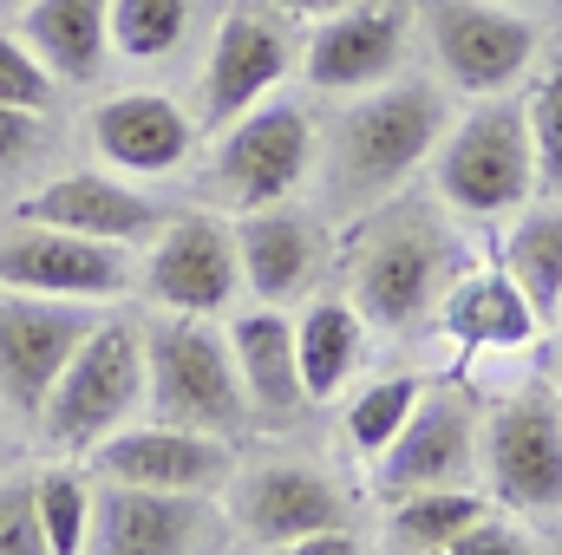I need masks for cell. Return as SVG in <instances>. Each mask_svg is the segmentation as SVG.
<instances>
[{
	"mask_svg": "<svg viewBox=\"0 0 562 555\" xmlns=\"http://www.w3.org/2000/svg\"><path fill=\"white\" fill-rule=\"evenodd\" d=\"M458 118V92L438 72H400L360 99H340L334 125L321 132V190L334 223H360L367 209L406 196V183L431 170V150Z\"/></svg>",
	"mask_w": 562,
	"mask_h": 555,
	"instance_id": "6da1fadb",
	"label": "cell"
},
{
	"mask_svg": "<svg viewBox=\"0 0 562 555\" xmlns=\"http://www.w3.org/2000/svg\"><path fill=\"white\" fill-rule=\"evenodd\" d=\"M451 223L458 216L438 196H393L353 223V242L340 249V275H347V301L367 314L373 333L438 327L451 281L477 262Z\"/></svg>",
	"mask_w": 562,
	"mask_h": 555,
	"instance_id": "7a4b0ae2",
	"label": "cell"
},
{
	"mask_svg": "<svg viewBox=\"0 0 562 555\" xmlns=\"http://www.w3.org/2000/svg\"><path fill=\"white\" fill-rule=\"evenodd\" d=\"M431 196L458 223H510L537 196V144L524 92L464 99L445 144L431 150Z\"/></svg>",
	"mask_w": 562,
	"mask_h": 555,
	"instance_id": "3957f363",
	"label": "cell"
},
{
	"mask_svg": "<svg viewBox=\"0 0 562 555\" xmlns=\"http://www.w3.org/2000/svg\"><path fill=\"white\" fill-rule=\"evenodd\" d=\"M144 373H150V406L144 412L183 431L210 438H249L256 412L229 353V327L210 314H157L144 327Z\"/></svg>",
	"mask_w": 562,
	"mask_h": 555,
	"instance_id": "277c9868",
	"label": "cell"
},
{
	"mask_svg": "<svg viewBox=\"0 0 562 555\" xmlns=\"http://www.w3.org/2000/svg\"><path fill=\"white\" fill-rule=\"evenodd\" d=\"M150 406V373H144V327L132 320H99L86 333V347L66 360V373L53 380L46 406L33 418V431L66 451V457H92L112 431L138 424Z\"/></svg>",
	"mask_w": 562,
	"mask_h": 555,
	"instance_id": "5b68a950",
	"label": "cell"
},
{
	"mask_svg": "<svg viewBox=\"0 0 562 555\" xmlns=\"http://www.w3.org/2000/svg\"><path fill=\"white\" fill-rule=\"evenodd\" d=\"M413 13H419V46L431 72L458 99L524 92L550 53L543 26L510 0H413Z\"/></svg>",
	"mask_w": 562,
	"mask_h": 555,
	"instance_id": "8992f818",
	"label": "cell"
},
{
	"mask_svg": "<svg viewBox=\"0 0 562 555\" xmlns=\"http://www.w3.org/2000/svg\"><path fill=\"white\" fill-rule=\"evenodd\" d=\"M484 490L524 523L562 517V393L550 380H517L484 406Z\"/></svg>",
	"mask_w": 562,
	"mask_h": 555,
	"instance_id": "52a82bcc",
	"label": "cell"
},
{
	"mask_svg": "<svg viewBox=\"0 0 562 555\" xmlns=\"http://www.w3.org/2000/svg\"><path fill=\"white\" fill-rule=\"evenodd\" d=\"M314 163H321L314 118L294 99H269L249 118L216 132V150L203 163V196L216 209H229V216H249V209L288 203L314 177Z\"/></svg>",
	"mask_w": 562,
	"mask_h": 555,
	"instance_id": "ba28073f",
	"label": "cell"
},
{
	"mask_svg": "<svg viewBox=\"0 0 562 555\" xmlns=\"http://www.w3.org/2000/svg\"><path fill=\"white\" fill-rule=\"evenodd\" d=\"M223 510H229V530H243L262 550H288L314 530H347V517H353L347 484L327 464L294 457V451L236 464V477L223 484Z\"/></svg>",
	"mask_w": 562,
	"mask_h": 555,
	"instance_id": "9c48e42d",
	"label": "cell"
},
{
	"mask_svg": "<svg viewBox=\"0 0 562 555\" xmlns=\"http://www.w3.org/2000/svg\"><path fill=\"white\" fill-rule=\"evenodd\" d=\"M294 72V33L288 13H276L269 0H243L216 20L210 53L196 66V125L223 132L236 118H249L256 105L276 99V86Z\"/></svg>",
	"mask_w": 562,
	"mask_h": 555,
	"instance_id": "30bf717a",
	"label": "cell"
},
{
	"mask_svg": "<svg viewBox=\"0 0 562 555\" xmlns=\"http://www.w3.org/2000/svg\"><path fill=\"white\" fill-rule=\"evenodd\" d=\"M413 46H419L413 0H353L327 20H314V33L301 46V79L321 99H360V92L400 79Z\"/></svg>",
	"mask_w": 562,
	"mask_h": 555,
	"instance_id": "8fae6325",
	"label": "cell"
},
{
	"mask_svg": "<svg viewBox=\"0 0 562 555\" xmlns=\"http://www.w3.org/2000/svg\"><path fill=\"white\" fill-rule=\"evenodd\" d=\"M138 287L164 314H210L223 320L249 287H243V249H236V223H223L216 209H177L150 242H144Z\"/></svg>",
	"mask_w": 562,
	"mask_h": 555,
	"instance_id": "7c38bea8",
	"label": "cell"
},
{
	"mask_svg": "<svg viewBox=\"0 0 562 555\" xmlns=\"http://www.w3.org/2000/svg\"><path fill=\"white\" fill-rule=\"evenodd\" d=\"M477 477H484V406L471 399V386H425L419 412L373 464V490L393 503L413 490H464Z\"/></svg>",
	"mask_w": 562,
	"mask_h": 555,
	"instance_id": "4fadbf2b",
	"label": "cell"
},
{
	"mask_svg": "<svg viewBox=\"0 0 562 555\" xmlns=\"http://www.w3.org/2000/svg\"><path fill=\"white\" fill-rule=\"evenodd\" d=\"M105 314L92 301H53V294L0 287V406L33 424L53 380L66 373V360L86 347V333Z\"/></svg>",
	"mask_w": 562,
	"mask_h": 555,
	"instance_id": "5bb4252c",
	"label": "cell"
},
{
	"mask_svg": "<svg viewBox=\"0 0 562 555\" xmlns=\"http://www.w3.org/2000/svg\"><path fill=\"white\" fill-rule=\"evenodd\" d=\"M223 530H229V510L216 497L99 484L86 555H216Z\"/></svg>",
	"mask_w": 562,
	"mask_h": 555,
	"instance_id": "9a60e30c",
	"label": "cell"
},
{
	"mask_svg": "<svg viewBox=\"0 0 562 555\" xmlns=\"http://www.w3.org/2000/svg\"><path fill=\"white\" fill-rule=\"evenodd\" d=\"M99 484H138V490H177V497H223V484L236 477V444L210 438V431H183L164 418H144L112 431L92 457Z\"/></svg>",
	"mask_w": 562,
	"mask_h": 555,
	"instance_id": "2e32d148",
	"label": "cell"
},
{
	"mask_svg": "<svg viewBox=\"0 0 562 555\" xmlns=\"http://www.w3.org/2000/svg\"><path fill=\"white\" fill-rule=\"evenodd\" d=\"M170 216H177L170 203L144 196L119 170H66V177L33 183L13 203V223H46V229L92 236V242H112V249H144Z\"/></svg>",
	"mask_w": 562,
	"mask_h": 555,
	"instance_id": "e0dca14e",
	"label": "cell"
},
{
	"mask_svg": "<svg viewBox=\"0 0 562 555\" xmlns=\"http://www.w3.org/2000/svg\"><path fill=\"white\" fill-rule=\"evenodd\" d=\"M0 287L105 307L112 294L132 287V256L112 249V242H92V236L46 229V223H7V236H0Z\"/></svg>",
	"mask_w": 562,
	"mask_h": 555,
	"instance_id": "ac0fdd59",
	"label": "cell"
},
{
	"mask_svg": "<svg viewBox=\"0 0 562 555\" xmlns=\"http://www.w3.org/2000/svg\"><path fill=\"white\" fill-rule=\"evenodd\" d=\"M236 249H243V287L269 307H294L321 294V275L334 269V216L269 203L236 216Z\"/></svg>",
	"mask_w": 562,
	"mask_h": 555,
	"instance_id": "d6986e66",
	"label": "cell"
},
{
	"mask_svg": "<svg viewBox=\"0 0 562 555\" xmlns=\"http://www.w3.org/2000/svg\"><path fill=\"white\" fill-rule=\"evenodd\" d=\"M196 112L177 105L170 92H112L86 112V144L99 157V170H119L132 183L170 177L190 163L196 150Z\"/></svg>",
	"mask_w": 562,
	"mask_h": 555,
	"instance_id": "ffe728a7",
	"label": "cell"
},
{
	"mask_svg": "<svg viewBox=\"0 0 562 555\" xmlns=\"http://www.w3.org/2000/svg\"><path fill=\"white\" fill-rule=\"evenodd\" d=\"M229 353H236V373H243V393H249V412L256 424H301L307 418V380H301V347H294V314L288 307H243L229 320Z\"/></svg>",
	"mask_w": 562,
	"mask_h": 555,
	"instance_id": "44dd1931",
	"label": "cell"
},
{
	"mask_svg": "<svg viewBox=\"0 0 562 555\" xmlns=\"http://www.w3.org/2000/svg\"><path fill=\"white\" fill-rule=\"evenodd\" d=\"M438 333L484 360V353H530V340L550 327L530 307V294L504 275V262H471L438 307Z\"/></svg>",
	"mask_w": 562,
	"mask_h": 555,
	"instance_id": "7402d4cb",
	"label": "cell"
},
{
	"mask_svg": "<svg viewBox=\"0 0 562 555\" xmlns=\"http://www.w3.org/2000/svg\"><path fill=\"white\" fill-rule=\"evenodd\" d=\"M13 33L59 86H92L112 59V0H26Z\"/></svg>",
	"mask_w": 562,
	"mask_h": 555,
	"instance_id": "603a6c76",
	"label": "cell"
},
{
	"mask_svg": "<svg viewBox=\"0 0 562 555\" xmlns=\"http://www.w3.org/2000/svg\"><path fill=\"white\" fill-rule=\"evenodd\" d=\"M294 347H301L307 399L327 406V399H340L360 380L367 347H373V327H367V314L347 294H307L301 314H294Z\"/></svg>",
	"mask_w": 562,
	"mask_h": 555,
	"instance_id": "cb8c5ba5",
	"label": "cell"
},
{
	"mask_svg": "<svg viewBox=\"0 0 562 555\" xmlns=\"http://www.w3.org/2000/svg\"><path fill=\"white\" fill-rule=\"evenodd\" d=\"M504 275L530 294V307L543 314V327L562 314V196H530L497 242Z\"/></svg>",
	"mask_w": 562,
	"mask_h": 555,
	"instance_id": "d4e9b609",
	"label": "cell"
},
{
	"mask_svg": "<svg viewBox=\"0 0 562 555\" xmlns=\"http://www.w3.org/2000/svg\"><path fill=\"white\" fill-rule=\"evenodd\" d=\"M491 517V490L464 484V490H413L386 503V543L393 555H431L458 543L464 530H477Z\"/></svg>",
	"mask_w": 562,
	"mask_h": 555,
	"instance_id": "484cf974",
	"label": "cell"
},
{
	"mask_svg": "<svg viewBox=\"0 0 562 555\" xmlns=\"http://www.w3.org/2000/svg\"><path fill=\"white\" fill-rule=\"evenodd\" d=\"M196 39V0H112V53L125 66H170Z\"/></svg>",
	"mask_w": 562,
	"mask_h": 555,
	"instance_id": "4316f807",
	"label": "cell"
},
{
	"mask_svg": "<svg viewBox=\"0 0 562 555\" xmlns=\"http://www.w3.org/2000/svg\"><path fill=\"white\" fill-rule=\"evenodd\" d=\"M419 399H425L419 373H380V380H367V386L347 399V412H340L347 451L367 457V464H380V457L393 451V438L406 431V418L419 412Z\"/></svg>",
	"mask_w": 562,
	"mask_h": 555,
	"instance_id": "83f0119b",
	"label": "cell"
},
{
	"mask_svg": "<svg viewBox=\"0 0 562 555\" xmlns=\"http://www.w3.org/2000/svg\"><path fill=\"white\" fill-rule=\"evenodd\" d=\"M40 523H46V550L53 555H86V536H92V497L99 484L72 464H46L40 477Z\"/></svg>",
	"mask_w": 562,
	"mask_h": 555,
	"instance_id": "f1b7e54d",
	"label": "cell"
},
{
	"mask_svg": "<svg viewBox=\"0 0 562 555\" xmlns=\"http://www.w3.org/2000/svg\"><path fill=\"white\" fill-rule=\"evenodd\" d=\"M524 105H530V144H537V190L562 196V39L530 72Z\"/></svg>",
	"mask_w": 562,
	"mask_h": 555,
	"instance_id": "f546056e",
	"label": "cell"
},
{
	"mask_svg": "<svg viewBox=\"0 0 562 555\" xmlns=\"http://www.w3.org/2000/svg\"><path fill=\"white\" fill-rule=\"evenodd\" d=\"M0 105H13V112H53L59 105V79L46 72V59L20 33H0Z\"/></svg>",
	"mask_w": 562,
	"mask_h": 555,
	"instance_id": "4dcf8cb0",
	"label": "cell"
},
{
	"mask_svg": "<svg viewBox=\"0 0 562 555\" xmlns=\"http://www.w3.org/2000/svg\"><path fill=\"white\" fill-rule=\"evenodd\" d=\"M0 555H53L33 477H0Z\"/></svg>",
	"mask_w": 562,
	"mask_h": 555,
	"instance_id": "1f68e13d",
	"label": "cell"
},
{
	"mask_svg": "<svg viewBox=\"0 0 562 555\" xmlns=\"http://www.w3.org/2000/svg\"><path fill=\"white\" fill-rule=\"evenodd\" d=\"M46 150H53V112H13V105H0V183L26 177Z\"/></svg>",
	"mask_w": 562,
	"mask_h": 555,
	"instance_id": "d6a6232c",
	"label": "cell"
},
{
	"mask_svg": "<svg viewBox=\"0 0 562 555\" xmlns=\"http://www.w3.org/2000/svg\"><path fill=\"white\" fill-rule=\"evenodd\" d=\"M431 555H543V536H537L524 517H510V510L497 517V510H491L477 530H464L458 543H445V550H431Z\"/></svg>",
	"mask_w": 562,
	"mask_h": 555,
	"instance_id": "836d02e7",
	"label": "cell"
},
{
	"mask_svg": "<svg viewBox=\"0 0 562 555\" xmlns=\"http://www.w3.org/2000/svg\"><path fill=\"white\" fill-rule=\"evenodd\" d=\"M281 555H367V550H360V536H353V530H314V536L288 543Z\"/></svg>",
	"mask_w": 562,
	"mask_h": 555,
	"instance_id": "e575fe53",
	"label": "cell"
},
{
	"mask_svg": "<svg viewBox=\"0 0 562 555\" xmlns=\"http://www.w3.org/2000/svg\"><path fill=\"white\" fill-rule=\"evenodd\" d=\"M276 13L288 20H327V13H340V7H353V0H269Z\"/></svg>",
	"mask_w": 562,
	"mask_h": 555,
	"instance_id": "d590c367",
	"label": "cell"
},
{
	"mask_svg": "<svg viewBox=\"0 0 562 555\" xmlns=\"http://www.w3.org/2000/svg\"><path fill=\"white\" fill-rule=\"evenodd\" d=\"M543 555H562V517L557 523H543Z\"/></svg>",
	"mask_w": 562,
	"mask_h": 555,
	"instance_id": "8d00e7d4",
	"label": "cell"
},
{
	"mask_svg": "<svg viewBox=\"0 0 562 555\" xmlns=\"http://www.w3.org/2000/svg\"><path fill=\"white\" fill-rule=\"evenodd\" d=\"M550 340H557V373H562V314L550 320Z\"/></svg>",
	"mask_w": 562,
	"mask_h": 555,
	"instance_id": "74e56055",
	"label": "cell"
},
{
	"mask_svg": "<svg viewBox=\"0 0 562 555\" xmlns=\"http://www.w3.org/2000/svg\"><path fill=\"white\" fill-rule=\"evenodd\" d=\"M510 7H537V0H510Z\"/></svg>",
	"mask_w": 562,
	"mask_h": 555,
	"instance_id": "f35d334b",
	"label": "cell"
},
{
	"mask_svg": "<svg viewBox=\"0 0 562 555\" xmlns=\"http://www.w3.org/2000/svg\"><path fill=\"white\" fill-rule=\"evenodd\" d=\"M0 7H26V0H0Z\"/></svg>",
	"mask_w": 562,
	"mask_h": 555,
	"instance_id": "ab89813d",
	"label": "cell"
}]
</instances>
